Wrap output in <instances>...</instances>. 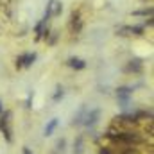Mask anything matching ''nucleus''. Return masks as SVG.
Listing matches in <instances>:
<instances>
[{
	"instance_id": "obj_1",
	"label": "nucleus",
	"mask_w": 154,
	"mask_h": 154,
	"mask_svg": "<svg viewBox=\"0 0 154 154\" xmlns=\"http://www.w3.org/2000/svg\"><path fill=\"white\" fill-rule=\"evenodd\" d=\"M9 118H11V113L9 111H5L2 118H0V129H2V133L5 134V140L7 142H13V133H11V127H9Z\"/></svg>"
},
{
	"instance_id": "obj_2",
	"label": "nucleus",
	"mask_w": 154,
	"mask_h": 154,
	"mask_svg": "<svg viewBox=\"0 0 154 154\" xmlns=\"http://www.w3.org/2000/svg\"><path fill=\"white\" fill-rule=\"evenodd\" d=\"M142 32H143V25H129V27L118 29L120 36H131V34H142Z\"/></svg>"
},
{
	"instance_id": "obj_3",
	"label": "nucleus",
	"mask_w": 154,
	"mask_h": 154,
	"mask_svg": "<svg viewBox=\"0 0 154 154\" xmlns=\"http://www.w3.org/2000/svg\"><path fill=\"white\" fill-rule=\"evenodd\" d=\"M36 61V54H23L16 59V66L22 68V66H31L32 63Z\"/></svg>"
},
{
	"instance_id": "obj_4",
	"label": "nucleus",
	"mask_w": 154,
	"mask_h": 154,
	"mask_svg": "<svg viewBox=\"0 0 154 154\" xmlns=\"http://www.w3.org/2000/svg\"><path fill=\"white\" fill-rule=\"evenodd\" d=\"M99 116H100V111H99V109H93V111L88 113L86 120H84V124H86V125H95L97 120H99Z\"/></svg>"
},
{
	"instance_id": "obj_5",
	"label": "nucleus",
	"mask_w": 154,
	"mask_h": 154,
	"mask_svg": "<svg viewBox=\"0 0 154 154\" xmlns=\"http://www.w3.org/2000/svg\"><path fill=\"white\" fill-rule=\"evenodd\" d=\"M68 66H72V68H75V70H82V68L86 66V63H84L82 59H79V57H70V59H68Z\"/></svg>"
},
{
	"instance_id": "obj_6",
	"label": "nucleus",
	"mask_w": 154,
	"mask_h": 154,
	"mask_svg": "<svg viewBox=\"0 0 154 154\" xmlns=\"http://www.w3.org/2000/svg\"><path fill=\"white\" fill-rule=\"evenodd\" d=\"M56 127H57V118H52V120L48 122V125L45 127V134H47V136H50V134L54 133V129H56Z\"/></svg>"
},
{
	"instance_id": "obj_7",
	"label": "nucleus",
	"mask_w": 154,
	"mask_h": 154,
	"mask_svg": "<svg viewBox=\"0 0 154 154\" xmlns=\"http://www.w3.org/2000/svg\"><path fill=\"white\" fill-rule=\"evenodd\" d=\"M74 154H82V136H77L74 143Z\"/></svg>"
},
{
	"instance_id": "obj_8",
	"label": "nucleus",
	"mask_w": 154,
	"mask_h": 154,
	"mask_svg": "<svg viewBox=\"0 0 154 154\" xmlns=\"http://www.w3.org/2000/svg\"><path fill=\"white\" fill-rule=\"evenodd\" d=\"M129 93H131V91H129V88H120V90H118V97L122 99V102H124V104H125V99L129 97Z\"/></svg>"
},
{
	"instance_id": "obj_9",
	"label": "nucleus",
	"mask_w": 154,
	"mask_h": 154,
	"mask_svg": "<svg viewBox=\"0 0 154 154\" xmlns=\"http://www.w3.org/2000/svg\"><path fill=\"white\" fill-rule=\"evenodd\" d=\"M61 11H63V7H61V4L54 0V2H52V14H54V16H57V14H59Z\"/></svg>"
},
{
	"instance_id": "obj_10",
	"label": "nucleus",
	"mask_w": 154,
	"mask_h": 154,
	"mask_svg": "<svg viewBox=\"0 0 154 154\" xmlns=\"http://www.w3.org/2000/svg\"><path fill=\"white\" fill-rule=\"evenodd\" d=\"M127 70H134V72H140V70H142V65H140V61H131V65L127 66Z\"/></svg>"
},
{
	"instance_id": "obj_11",
	"label": "nucleus",
	"mask_w": 154,
	"mask_h": 154,
	"mask_svg": "<svg viewBox=\"0 0 154 154\" xmlns=\"http://www.w3.org/2000/svg\"><path fill=\"white\" fill-rule=\"evenodd\" d=\"M99 154H115V149L113 147H102Z\"/></svg>"
},
{
	"instance_id": "obj_12",
	"label": "nucleus",
	"mask_w": 154,
	"mask_h": 154,
	"mask_svg": "<svg viewBox=\"0 0 154 154\" xmlns=\"http://www.w3.org/2000/svg\"><path fill=\"white\" fill-rule=\"evenodd\" d=\"M152 13V9H142V11H134L133 14H151Z\"/></svg>"
},
{
	"instance_id": "obj_13",
	"label": "nucleus",
	"mask_w": 154,
	"mask_h": 154,
	"mask_svg": "<svg viewBox=\"0 0 154 154\" xmlns=\"http://www.w3.org/2000/svg\"><path fill=\"white\" fill-rule=\"evenodd\" d=\"M61 97H63V88H57V93L54 95V100H59Z\"/></svg>"
},
{
	"instance_id": "obj_14",
	"label": "nucleus",
	"mask_w": 154,
	"mask_h": 154,
	"mask_svg": "<svg viewBox=\"0 0 154 154\" xmlns=\"http://www.w3.org/2000/svg\"><path fill=\"white\" fill-rule=\"evenodd\" d=\"M65 145H66V142H65V140H59V142H57V149H59V151H63V149H65Z\"/></svg>"
},
{
	"instance_id": "obj_15",
	"label": "nucleus",
	"mask_w": 154,
	"mask_h": 154,
	"mask_svg": "<svg viewBox=\"0 0 154 154\" xmlns=\"http://www.w3.org/2000/svg\"><path fill=\"white\" fill-rule=\"evenodd\" d=\"M23 154H32V152H31V149H29V147H23Z\"/></svg>"
},
{
	"instance_id": "obj_16",
	"label": "nucleus",
	"mask_w": 154,
	"mask_h": 154,
	"mask_svg": "<svg viewBox=\"0 0 154 154\" xmlns=\"http://www.w3.org/2000/svg\"><path fill=\"white\" fill-rule=\"evenodd\" d=\"M0 113H2V102H0Z\"/></svg>"
}]
</instances>
